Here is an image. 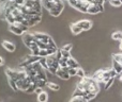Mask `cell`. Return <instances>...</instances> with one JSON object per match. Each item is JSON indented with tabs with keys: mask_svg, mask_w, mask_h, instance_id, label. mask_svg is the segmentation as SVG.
Listing matches in <instances>:
<instances>
[{
	"mask_svg": "<svg viewBox=\"0 0 122 102\" xmlns=\"http://www.w3.org/2000/svg\"><path fill=\"white\" fill-rule=\"evenodd\" d=\"M103 11H104V5L103 4H99V3L90 4L88 8V13L89 14H92V15L99 14V13L103 12Z\"/></svg>",
	"mask_w": 122,
	"mask_h": 102,
	"instance_id": "cell-5",
	"label": "cell"
},
{
	"mask_svg": "<svg viewBox=\"0 0 122 102\" xmlns=\"http://www.w3.org/2000/svg\"><path fill=\"white\" fill-rule=\"evenodd\" d=\"M55 75H57L58 78H60V79H62V80H69L70 78H71L69 72H67V67H64V68L59 67V69L57 70Z\"/></svg>",
	"mask_w": 122,
	"mask_h": 102,
	"instance_id": "cell-7",
	"label": "cell"
},
{
	"mask_svg": "<svg viewBox=\"0 0 122 102\" xmlns=\"http://www.w3.org/2000/svg\"><path fill=\"white\" fill-rule=\"evenodd\" d=\"M2 47H3L4 49H5L8 52H14L16 50V46H15L14 43L12 42H9V40H3L2 42Z\"/></svg>",
	"mask_w": 122,
	"mask_h": 102,
	"instance_id": "cell-8",
	"label": "cell"
},
{
	"mask_svg": "<svg viewBox=\"0 0 122 102\" xmlns=\"http://www.w3.org/2000/svg\"><path fill=\"white\" fill-rule=\"evenodd\" d=\"M76 77H78L80 80L84 79V78L86 77V73H85V70H84V69L79 67V68L77 69V73H76Z\"/></svg>",
	"mask_w": 122,
	"mask_h": 102,
	"instance_id": "cell-16",
	"label": "cell"
},
{
	"mask_svg": "<svg viewBox=\"0 0 122 102\" xmlns=\"http://www.w3.org/2000/svg\"><path fill=\"white\" fill-rule=\"evenodd\" d=\"M112 69L117 73V75H121L122 73V63L114 60L112 61Z\"/></svg>",
	"mask_w": 122,
	"mask_h": 102,
	"instance_id": "cell-9",
	"label": "cell"
},
{
	"mask_svg": "<svg viewBox=\"0 0 122 102\" xmlns=\"http://www.w3.org/2000/svg\"><path fill=\"white\" fill-rule=\"evenodd\" d=\"M32 1H36V0H32Z\"/></svg>",
	"mask_w": 122,
	"mask_h": 102,
	"instance_id": "cell-28",
	"label": "cell"
},
{
	"mask_svg": "<svg viewBox=\"0 0 122 102\" xmlns=\"http://www.w3.org/2000/svg\"><path fill=\"white\" fill-rule=\"evenodd\" d=\"M78 68H72V67H67V72H69L70 77H76Z\"/></svg>",
	"mask_w": 122,
	"mask_h": 102,
	"instance_id": "cell-17",
	"label": "cell"
},
{
	"mask_svg": "<svg viewBox=\"0 0 122 102\" xmlns=\"http://www.w3.org/2000/svg\"><path fill=\"white\" fill-rule=\"evenodd\" d=\"M70 102H88V101L85 98H82V97H72Z\"/></svg>",
	"mask_w": 122,
	"mask_h": 102,
	"instance_id": "cell-18",
	"label": "cell"
},
{
	"mask_svg": "<svg viewBox=\"0 0 122 102\" xmlns=\"http://www.w3.org/2000/svg\"><path fill=\"white\" fill-rule=\"evenodd\" d=\"M67 67H72V68H79V63L75 60L74 58H67Z\"/></svg>",
	"mask_w": 122,
	"mask_h": 102,
	"instance_id": "cell-11",
	"label": "cell"
},
{
	"mask_svg": "<svg viewBox=\"0 0 122 102\" xmlns=\"http://www.w3.org/2000/svg\"><path fill=\"white\" fill-rule=\"evenodd\" d=\"M120 1H121V2H122V0H120Z\"/></svg>",
	"mask_w": 122,
	"mask_h": 102,
	"instance_id": "cell-29",
	"label": "cell"
},
{
	"mask_svg": "<svg viewBox=\"0 0 122 102\" xmlns=\"http://www.w3.org/2000/svg\"><path fill=\"white\" fill-rule=\"evenodd\" d=\"M36 99H38V102H47L48 101V94L44 90H42L40 94H38Z\"/></svg>",
	"mask_w": 122,
	"mask_h": 102,
	"instance_id": "cell-10",
	"label": "cell"
},
{
	"mask_svg": "<svg viewBox=\"0 0 122 102\" xmlns=\"http://www.w3.org/2000/svg\"><path fill=\"white\" fill-rule=\"evenodd\" d=\"M109 2L112 6H115V8H120L122 5V2L120 0H109Z\"/></svg>",
	"mask_w": 122,
	"mask_h": 102,
	"instance_id": "cell-19",
	"label": "cell"
},
{
	"mask_svg": "<svg viewBox=\"0 0 122 102\" xmlns=\"http://www.w3.org/2000/svg\"><path fill=\"white\" fill-rule=\"evenodd\" d=\"M3 64H4V60H3L2 56H0V66H2Z\"/></svg>",
	"mask_w": 122,
	"mask_h": 102,
	"instance_id": "cell-24",
	"label": "cell"
},
{
	"mask_svg": "<svg viewBox=\"0 0 122 102\" xmlns=\"http://www.w3.org/2000/svg\"><path fill=\"white\" fill-rule=\"evenodd\" d=\"M76 25L82 30V31H88L92 28V21L87 20V19H82V20H79L76 22Z\"/></svg>",
	"mask_w": 122,
	"mask_h": 102,
	"instance_id": "cell-6",
	"label": "cell"
},
{
	"mask_svg": "<svg viewBox=\"0 0 122 102\" xmlns=\"http://www.w3.org/2000/svg\"><path fill=\"white\" fill-rule=\"evenodd\" d=\"M61 49H63V50H65V51H70V52H71V50H72V44H65V45H63V47Z\"/></svg>",
	"mask_w": 122,
	"mask_h": 102,
	"instance_id": "cell-23",
	"label": "cell"
},
{
	"mask_svg": "<svg viewBox=\"0 0 122 102\" xmlns=\"http://www.w3.org/2000/svg\"><path fill=\"white\" fill-rule=\"evenodd\" d=\"M9 1H11V2H14V0H9Z\"/></svg>",
	"mask_w": 122,
	"mask_h": 102,
	"instance_id": "cell-27",
	"label": "cell"
},
{
	"mask_svg": "<svg viewBox=\"0 0 122 102\" xmlns=\"http://www.w3.org/2000/svg\"><path fill=\"white\" fill-rule=\"evenodd\" d=\"M114 82H115V78H112L110 80H108V81L105 83V86H104V88H105V89H109V88L112 87V85L114 84Z\"/></svg>",
	"mask_w": 122,
	"mask_h": 102,
	"instance_id": "cell-20",
	"label": "cell"
},
{
	"mask_svg": "<svg viewBox=\"0 0 122 102\" xmlns=\"http://www.w3.org/2000/svg\"><path fill=\"white\" fill-rule=\"evenodd\" d=\"M119 80L122 82V73H121V75H119Z\"/></svg>",
	"mask_w": 122,
	"mask_h": 102,
	"instance_id": "cell-25",
	"label": "cell"
},
{
	"mask_svg": "<svg viewBox=\"0 0 122 102\" xmlns=\"http://www.w3.org/2000/svg\"><path fill=\"white\" fill-rule=\"evenodd\" d=\"M70 29H71L72 33H73L74 35H78V34H80L82 32V30L80 29L77 25H76V22L75 23H72V25L70 26Z\"/></svg>",
	"mask_w": 122,
	"mask_h": 102,
	"instance_id": "cell-12",
	"label": "cell"
},
{
	"mask_svg": "<svg viewBox=\"0 0 122 102\" xmlns=\"http://www.w3.org/2000/svg\"><path fill=\"white\" fill-rule=\"evenodd\" d=\"M32 34H33V36H34V38H36V43H38V44H45V45H53V44H55L54 40L48 35V34H46V33L34 32V33H32Z\"/></svg>",
	"mask_w": 122,
	"mask_h": 102,
	"instance_id": "cell-4",
	"label": "cell"
},
{
	"mask_svg": "<svg viewBox=\"0 0 122 102\" xmlns=\"http://www.w3.org/2000/svg\"><path fill=\"white\" fill-rule=\"evenodd\" d=\"M29 28L27 26L23 25L20 22H15V23H9V31L12 32L15 35H21L28 31Z\"/></svg>",
	"mask_w": 122,
	"mask_h": 102,
	"instance_id": "cell-3",
	"label": "cell"
},
{
	"mask_svg": "<svg viewBox=\"0 0 122 102\" xmlns=\"http://www.w3.org/2000/svg\"><path fill=\"white\" fill-rule=\"evenodd\" d=\"M112 40L121 42V40H122V32H121V31H116V32H114V33L112 34Z\"/></svg>",
	"mask_w": 122,
	"mask_h": 102,
	"instance_id": "cell-14",
	"label": "cell"
},
{
	"mask_svg": "<svg viewBox=\"0 0 122 102\" xmlns=\"http://www.w3.org/2000/svg\"><path fill=\"white\" fill-rule=\"evenodd\" d=\"M46 86L49 88V89L55 90V92H57V90H59V89H60L59 84L55 83V82H51V81H48V82H47V85H46Z\"/></svg>",
	"mask_w": 122,
	"mask_h": 102,
	"instance_id": "cell-13",
	"label": "cell"
},
{
	"mask_svg": "<svg viewBox=\"0 0 122 102\" xmlns=\"http://www.w3.org/2000/svg\"><path fill=\"white\" fill-rule=\"evenodd\" d=\"M38 63L41 65V66L43 67V68L45 69V70H47V63H46V58H40L38 61Z\"/></svg>",
	"mask_w": 122,
	"mask_h": 102,
	"instance_id": "cell-15",
	"label": "cell"
},
{
	"mask_svg": "<svg viewBox=\"0 0 122 102\" xmlns=\"http://www.w3.org/2000/svg\"><path fill=\"white\" fill-rule=\"evenodd\" d=\"M46 63H47V70H48L51 75H56L57 70L60 67L59 60H58V58L56 56V53L46 56Z\"/></svg>",
	"mask_w": 122,
	"mask_h": 102,
	"instance_id": "cell-1",
	"label": "cell"
},
{
	"mask_svg": "<svg viewBox=\"0 0 122 102\" xmlns=\"http://www.w3.org/2000/svg\"><path fill=\"white\" fill-rule=\"evenodd\" d=\"M60 51H61V54H62V58H71V52L70 51H65V50H63V49H60Z\"/></svg>",
	"mask_w": 122,
	"mask_h": 102,
	"instance_id": "cell-21",
	"label": "cell"
},
{
	"mask_svg": "<svg viewBox=\"0 0 122 102\" xmlns=\"http://www.w3.org/2000/svg\"><path fill=\"white\" fill-rule=\"evenodd\" d=\"M8 82H9V84H10V86H11V88H12L13 90H15V92H16V90H18L17 89V86H16V83H15L14 81H13V80H10V79H8Z\"/></svg>",
	"mask_w": 122,
	"mask_h": 102,
	"instance_id": "cell-22",
	"label": "cell"
},
{
	"mask_svg": "<svg viewBox=\"0 0 122 102\" xmlns=\"http://www.w3.org/2000/svg\"><path fill=\"white\" fill-rule=\"evenodd\" d=\"M67 2H69L70 5L73 6L76 10L80 11L82 13H88V8L90 3L86 0H67Z\"/></svg>",
	"mask_w": 122,
	"mask_h": 102,
	"instance_id": "cell-2",
	"label": "cell"
},
{
	"mask_svg": "<svg viewBox=\"0 0 122 102\" xmlns=\"http://www.w3.org/2000/svg\"><path fill=\"white\" fill-rule=\"evenodd\" d=\"M120 50H122V40L120 42Z\"/></svg>",
	"mask_w": 122,
	"mask_h": 102,
	"instance_id": "cell-26",
	"label": "cell"
}]
</instances>
